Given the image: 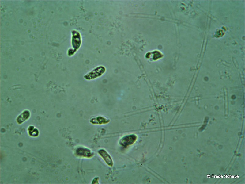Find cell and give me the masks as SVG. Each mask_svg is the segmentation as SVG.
<instances>
[{"mask_svg": "<svg viewBox=\"0 0 245 184\" xmlns=\"http://www.w3.org/2000/svg\"><path fill=\"white\" fill-rule=\"evenodd\" d=\"M136 139L137 136L134 135L132 134L126 136L120 140L119 144L124 147H126L133 144Z\"/></svg>", "mask_w": 245, "mask_h": 184, "instance_id": "cell-3", "label": "cell"}, {"mask_svg": "<svg viewBox=\"0 0 245 184\" xmlns=\"http://www.w3.org/2000/svg\"><path fill=\"white\" fill-rule=\"evenodd\" d=\"M30 111L27 110H24L18 117L17 121L19 123H21L27 119L30 116Z\"/></svg>", "mask_w": 245, "mask_h": 184, "instance_id": "cell-5", "label": "cell"}, {"mask_svg": "<svg viewBox=\"0 0 245 184\" xmlns=\"http://www.w3.org/2000/svg\"><path fill=\"white\" fill-rule=\"evenodd\" d=\"M76 153L77 156L86 158H92L94 153L90 149L84 147H80L76 150Z\"/></svg>", "mask_w": 245, "mask_h": 184, "instance_id": "cell-2", "label": "cell"}, {"mask_svg": "<svg viewBox=\"0 0 245 184\" xmlns=\"http://www.w3.org/2000/svg\"><path fill=\"white\" fill-rule=\"evenodd\" d=\"M98 152L108 165L110 167L113 166V162L112 158L105 150L101 149L99 150Z\"/></svg>", "mask_w": 245, "mask_h": 184, "instance_id": "cell-4", "label": "cell"}, {"mask_svg": "<svg viewBox=\"0 0 245 184\" xmlns=\"http://www.w3.org/2000/svg\"><path fill=\"white\" fill-rule=\"evenodd\" d=\"M91 121L92 123L98 124H106L108 122V120L101 117H98L94 119H92Z\"/></svg>", "mask_w": 245, "mask_h": 184, "instance_id": "cell-6", "label": "cell"}, {"mask_svg": "<svg viewBox=\"0 0 245 184\" xmlns=\"http://www.w3.org/2000/svg\"><path fill=\"white\" fill-rule=\"evenodd\" d=\"M105 69L102 66L97 67L84 76L86 79H94L101 75L105 71Z\"/></svg>", "mask_w": 245, "mask_h": 184, "instance_id": "cell-1", "label": "cell"}]
</instances>
